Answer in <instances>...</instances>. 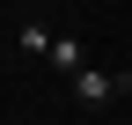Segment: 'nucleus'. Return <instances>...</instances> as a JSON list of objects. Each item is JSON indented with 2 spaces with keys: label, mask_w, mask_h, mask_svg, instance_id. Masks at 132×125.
Segmentation results:
<instances>
[{
  "label": "nucleus",
  "mask_w": 132,
  "mask_h": 125,
  "mask_svg": "<svg viewBox=\"0 0 132 125\" xmlns=\"http://www.w3.org/2000/svg\"><path fill=\"white\" fill-rule=\"evenodd\" d=\"M52 37H59V29H44V22H22V52H29V59H52Z\"/></svg>",
  "instance_id": "7ed1b4c3"
},
{
  "label": "nucleus",
  "mask_w": 132,
  "mask_h": 125,
  "mask_svg": "<svg viewBox=\"0 0 132 125\" xmlns=\"http://www.w3.org/2000/svg\"><path fill=\"white\" fill-rule=\"evenodd\" d=\"M118 96H132V74H95V66L73 74V103L81 111H103V103H118Z\"/></svg>",
  "instance_id": "f257e3e1"
},
{
  "label": "nucleus",
  "mask_w": 132,
  "mask_h": 125,
  "mask_svg": "<svg viewBox=\"0 0 132 125\" xmlns=\"http://www.w3.org/2000/svg\"><path fill=\"white\" fill-rule=\"evenodd\" d=\"M52 66H59V74H81V66H88L81 37H52Z\"/></svg>",
  "instance_id": "f03ea898"
}]
</instances>
